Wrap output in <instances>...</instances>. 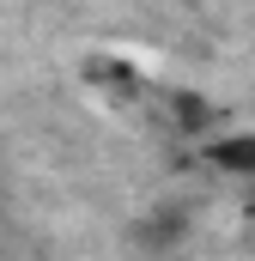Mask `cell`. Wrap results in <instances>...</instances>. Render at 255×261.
I'll use <instances>...</instances> for the list:
<instances>
[{"instance_id":"cell-1","label":"cell","mask_w":255,"mask_h":261,"mask_svg":"<svg viewBox=\"0 0 255 261\" xmlns=\"http://www.w3.org/2000/svg\"><path fill=\"white\" fill-rule=\"evenodd\" d=\"M134 249H146V255H170L183 237H189V213L183 206H152L146 219H134Z\"/></svg>"},{"instance_id":"cell-2","label":"cell","mask_w":255,"mask_h":261,"mask_svg":"<svg viewBox=\"0 0 255 261\" xmlns=\"http://www.w3.org/2000/svg\"><path fill=\"white\" fill-rule=\"evenodd\" d=\"M207 164L231 170V176H255V134H225L207 146Z\"/></svg>"},{"instance_id":"cell-3","label":"cell","mask_w":255,"mask_h":261,"mask_svg":"<svg viewBox=\"0 0 255 261\" xmlns=\"http://www.w3.org/2000/svg\"><path fill=\"white\" fill-rule=\"evenodd\" d=\"M170 116H176L183 134H207L213 128V103H207L200 91H176V97H170Z\"/></svg>"}]
</instances>
